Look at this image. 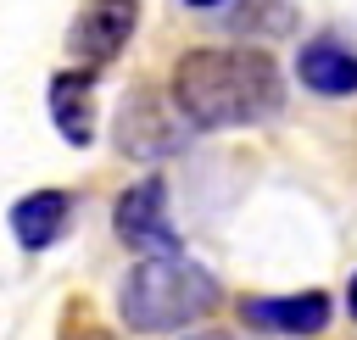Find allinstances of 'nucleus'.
Returning a JSON list of instances; mask_svg holds the SVG:
<instances>
[{"mask_svg": "<svg viewBox=\"0 0 357 340\" xmlns=\"http://www.w3.org/2000/svg\"><path fill=\"white\" fill-rule=\"evenodd\" d=\"M218 307V279L190 262L184 251L178 256H145L123 290H117V312L128 329L139 334H167V329H184L195 318H206Z\"/></svg>", "mask_w": 357, "mask_h": 340, "instance_id": "obj_2", "label": "nucleus"}, {"mask_svg": "<svg viewBox=\"0 0 357 340\" xmlns=\"http://www.w3.org/2000/svg\"><path fill=\"white\" fill-rule=\"evenodd\" d=\"M173 106L190 128H251L279 117L284 78L257 45H201L173 61Z\"/></svg>", "mask_w": 357, "mask_h": 340, "instance_id": "obj_1", "label": "nucleus"}, {"mask_svg": "<svg viewBox=\"0 0 357 340\" xmlns=\"http://www.w3.org/2000/svg\"><path fill=\"white\" fill-rule=\"evenodd\" d=\"M190 340H229V334H190Z\"/></svg>", "mask_w": 357, "mask_h": 340, "instance_id": "obj_14", "label": "nucleus"}, {"mask_svg": "<svg viewBox=\"0 0 357 340\" xmlns=\"http://www.w3.org/2000/svg\"><path fill=\"white\" fill-rule=\"evenodd\" d=\"M112 229H117V240H123L128 251H145V256H178V251H184L178 229H173V217H167V184H162L156 173L139 178V184H128V190L117 195Z\"/></svg>", "mask_w": 357, "mask_h": 340, "instance_id": "obj_3", "label": "nucleus"}, {"mask_svg": "<svg viewBox=\"0 0 357 340\" xmlns=\"http://www.w3.org/2000/svg\"><path fill=\"white\" fill-rule=\"evenodd\" d=\"M117 145L128 156H167L178 145V128H173V111L156 100V95H128L123 111H117Z\"/></svg>", "mask_w": 357, "mask_h": 340, "instance_id": "obj_7", "label": "nucleus"}, {"mask_svg": "<svg viewBox=\"0 0 357 340\" xmlns=\"http://www.w3.org/2000/svg\"><path fill=\"white\" fill-rule=\"evenodd\" d=\"M346 312H351V323H357V273H351V284H346Z\"/></svg>", "mask_w": 357, "mask_h": 340, "instance_id": "obj_12", "label": "nucleus"}, {"mask_svg": "<svg viewBox=\"0 0 357 340\" xmlns=\"http://www.w3.org/2000/svg\"><path fill=\"white\" fill-rule=\"evenodd\" d=\"M229 28L234 33H262V39H279V33H290L296 28V11H290V0H245L234 17H229Z\"/></svg>", "mask_w": 357, "mask_h": 340, "instance_id": "obj_10", "label": "nucleus"}, {"mask_svg": "<svg viewBox=\"0 0 357 340\" xmlns=\"http://www.w3.org/2000/svg\"><path fill=\"white\" fill-rule=\"evenodd\" d=\"M67 217H73V195L67 190H33L11 206V234L22 251H45L67 234Z\"/></svg>", "mask_w": 357, "mask_h": 340, "instance_id": "obj_8", "label": "nucleus"}, {"mask_svg": "<svg viewBox=\"0 0 357 340\" xmlns=\"http://www.w3.org/2000/svg\"><path fill=\"white\" fill-rule=\"evenodd\" d=\"M50 123L67 145L95 139V78L89 72H56L50 78Z\"/></svg>", "mask_w": 357, "mask_h": 340, "instance_id": "obj_9", "label": "nucleus"}, {"mask_svg": "<svg viewBox=\"0 0 357 340\" xmlns=\"http://www.w3.org/2000/svg\"><path fill=\"white\" fill-rule=\"evenodd\" d=\"M134 22H139V0H84V11L67 28V50L84 67H106L134 39Z\"/></svg>", "mask_w": 357, "mask_h": 340, "instance_id": "obj_4", "label": "nucleus"}, {"mask_svg": "<svg viewBox=\"0 0 357 340\" xmlns=\"http://www.w3.org/2000/svg\"><path fill=\"white\" fill-rule=\"evenodd\" d=\"M240 318H245L251 329L307 340V334H324V323H329V295H324V290H301V295H251V301H240Z\"/></svg>", "mask_w": 357, "mask_h": 340, "instance_id": "obj_5", "label": "nucleus"}, {"mask_svg": "<svg viewBox=\"0 0 357 340\" xmlns=\"http://www.w3.org/2000/svg\"><path fill=\"white\" fill-rule=\"evenodd\" d=\"M61 340H123V334H112L106 323H95V318H67V334Z\"/></svg>", "mask_w": 357, "mask_h": 340, "instance_id": "obj_11", "label": "nucleus"}, {"mask_svg": "<svg viewBox=\"0 0 357 340\" xmlns=\"http://www.w3.org/2000/svg\"><path fill=\"white\" fill-rule=\"evenodd\" d=\"M184 6H195V11H206V6H218V0H184Z\"/></svg>", "mask_w": 357, "mask_h": 340, "instance_id": "obj_13", "label": "nucleus"}, {"mask_svg": "<svg viewBox=\"0 0 357 340\" xmlns=\"http://www.w3.org/2000/svg\"><path fill=\"white\" fill-rule=\"evenodd\" d=\"M296 72L312 95H357V50L340 33H312L296 50Z\"/></svg>", "mask_w": 357, "mask_h": 340, "instance_id": "obj_6", "label": "nucleus"}]
</instances>
